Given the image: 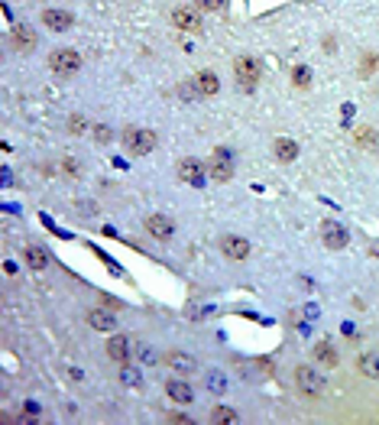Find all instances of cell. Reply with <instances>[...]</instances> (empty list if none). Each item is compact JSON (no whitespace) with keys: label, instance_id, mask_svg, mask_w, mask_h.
<instances>
[{"label":"cell","instance_id":"1","mask_svg":"<svg viewBox=\"0 0 379 425\" xmlns=\"http://www.w3.org/2000/svg\"><path fill=\"white\" fill-rule=\"evenodd\" d=\"M124 146H126V153H133V156H146V153H152L156 150V133L152 130H146V127H126L124 130Z\"/></svg>","mask_w":379,"mask_h":425},{"label":"cell","instance_id":"2","mask_svg":"<svg viewBox=\"0 0 379 425\" xmlns=\"http://www.w3.org/2000/svg\"><path fill=\"white\" fill-rule=\"evenodd\" d=\"M295 390L305 393V396H321V393L328 390V383H324V377L314 367L302 364V367H295Z\"/></svg>","mask_w":379,"mask_h":425},{"label":"cell","instance_id":"3","mask_svg":"<svg viewBox=\"0 0 379 425\" xmlns=\"http://www.w3.org/2000/svg\"><path fill=\"white\" fill-rule=\"evenodd\" d=\"M175 172H178V179L185 182V185H192V188H201L204 179L211 176V172L204 169V162H201V159H194V156H185V159H178Z\"/></svg>","mask_w":379,"mask_h":425},{"label":"cell","instance_id":"4","mask_svg":"<svg viewBox=\"0 0 379 425\" xmlns=\"http://www.w3.org/2000/svg\"><path fill=\"white\" fill-rule=\"evenodd\" d=\"M49 68L59 78H68V75H75L78 68H81V55H78L75 49H68V46H65V49H55L49 55Z\"/></svg>","mask_w":379,"mask_h":425},{"label":"cell","instance_id":"5","mask_svg":"<svg viewBox=\"0 0 379 425\" xmlns=\"http://www.w3.org/2000/svg\"><path fill=\"white\" fill-rule=\"evenodd\" d=\"M208 172L214 182H230L234 179V153L224 150V146H218L214 156H211V162H208Z\"/></svg>","mask_w":379,"mask_h":425},{"label":"cell","instance_id":"6","mask_svg":"<svg viewBox=\"0 0 379 425\" xmlns=\"http://www.w3.org/2000/svg\"><path fill=\"white\" fill-rule=\"evenodd\" d=\"M321 240H324V247H328V250H344L347 240H350V234H347L344 224L324 221V224H321Z\"/></svg>","mask_w":379,"mask_h":425},{"label":"cell","instance_id":"7","mask_svg":"<svg viewBox=\"0 0 379 425\" xmlns=\"http://www.w3.org/2000/svg\"><path fill=\"white\" fill-rule=\"evenodd\" d=\"M143 228H146V234H149V237L162 240V244H166V240H172V234H175V228H172V221H168L166 214H149V218L143 221Z\"/></svg>","mask_w":379,"mask_h":425},{"label":"cell","instance_id":"8","mask_svg":"<svg viewBox=\"0 0 379 425\" xmlns=\"http://www.w3.org/2000/svg\"><path fill=\"white\" fill-rule=\"evenodd\" d=\"M172 26H178L182 33H201V17L192 7H178L172 10Z\"/></svg>","mask_w":379,"mask_h":425},{"label":"cell","instance_id":"9","mask_svg":"<svg viewBox=\"0 0 379 425\" xmlns=\"http://www.w3.org/2000/svg\"><path fill=\"white\" fill-rule=\"evenodd\" d=\"M42 26H49L52 33H65L75 26V17L68 13V10H42Z\"/></svg>","mask_w":379,"mask_h":425},{"label":"cell","instance_id":"10","mask_svg":"<svg viewBox=\"0 0 379 425\" xmlns=\"http://www.w3.org/2000/svg\"><path fill=\"white\" fill-rule=\"evenodd\" d=\"M220 254L227 256V260H234V263H240V260H246L250 256V240H244V237H224L220 240Z\"/></svg>","mask_w":379,"mask_h":425},{"label":"cell","instance_id":"11","mask_svg":"<svg viewBox=\"0 0 379 425\" xmlns=\"http://www.w3.org/2000/svg\"><path fill=\"white\" fill-rule=\"evenodd\" d=\"M234 72H237V78H240L244 88H253L256 78H260V65H256V59H250V55H240V59L234 62Z\"/></svg>","mask_w":379,"mask_h":425},{"label":"cell","instance_id":"12","mask_svg":"<svg viewBox=\"0 0 379 425\" xmlns=\"http://www.w3.org/2000/svg\"><path fill=\"white\" fill-rule=\"evenodd\" d=\"M10 43H13V49L23 52V55H29V52L36 49V33L29 30V26H13V33H10Z\"/></svg>","mask_w":379,"mask_h":425},{"label":"cell","instance_id":"13","mask_svg":"<svg viewBox=\"0 0 379 425\" xmlns=\"http://www.w3.org/2000/svg\"><path fill=\"white\" fill-rule=\"evenodd\" d=\"M166 364L172 367L175 374H182V377H188V374H194V370H198V360H194L192 354H182V351H168Z\"/></svg>","mask_w":379,"mask_h":425},{"label":"cell","instance_id":"14","mask_svg":"<svg viewBox=\"0 0 379 425\" xmlns=\"http://www.w3.org/2000/svg\"><path fill=\"white\" fill-rule=\"evenodd\" d=\"M88 325H91L94 332H114V328H117V315L104 312V308H94V312L88 315Z\"/></svg>","mask_w":379,"mask_h":425},{"label":"cell","instance_id":"15","mask_svg":"<svg viewBox=\"0 0 379 425\" xmlns=\"http://www.w3.org/2000/svg\"><path fill=\"white\" fill-rule=\"evenodd\" d=\"M107 358L117 360V364H126V358H130V338L126 334H117V338L107 341Z\"/></svg>","mask_w":379,"mask_h":425},{"label":"cell","instance_id":"16","mask_svg":"<svg viewBox=\"0 0 379 425\" xmlns=\"http://www.w3.org/2000/svg\"><path fill=\"white\" fill-rule=\"evenodd\" d=\"M194 88H198V94H204V98H214V94L220 91V81L214 72H198V75H194Z\"/></svg>","mask_w":379,"mask_h":425},{"label":"cell","instance_id":"17","mask_svg":"<svg viewBox=\"0 0 379 425\" xmlns=\"http://www.w3.org/2000/svg\"><path fill=\"white\" fill-rule=\"evenodd\" d=\"M312 358H314V364H321V367H337V351L331 341H318L312 351Z\"/></svg>","mask_w":379,"mask_h":425},{"label":"cell","instance_id":"18","mask_svg":"<svg viewBox=\"0 0 379 425\" xmlns=\"http://www.w3.org/2000/svg\"><path fill=\"white\" fill-rule=\"evenodd\" d=\"M166 393H168V400H175V403H192L194 400V393H192V386H188L185 380H168L166 383Z\"/></svg>","mask_w":379,"mask_h":425},{"label":"cell","instance_id":"19","mask_svg":"<svg viewBox=\"0 0 379 425\" xmlns=\"http://www.w3.org/2000/svg\"><path fill=\"white\" fill-rule=\"evenodd\" d=\"M272 153H276L279 162H292L295 156H298V143H295V140H288V136H279L276 143H272Z\"/></svg>","mask_w":379,"mask_h":425},{"label":"cell","instance_id":"20","mask_svg":"<svg viewBox=\"0 0 379 425\" xmlns=\"http://www.w3.org/2000/svg\"><path fill=\"white\" fill-rule=\"evenodd\" d=\"M357 370H360L363 377H370V380H379V354H376V351H370V354H360V360H357Z\"/></svg>","mask_w":379,"mask_h":425},{"label":"cell","instance_id":"21","mask_svg":"<svg viewBox=\"0 0 379 425\" xmlns=\"http://www.w3.org/2000/svg\"><path fill=\"white\" fill-rule=\"evenodd\" d=\"M26 266H33V270H46V263H49V254L42 250V247H26V254H23Z\"/></svg>","mask_w":379,"mask_h":425},{"label":"cell","instance_id":"22","mask_svg":"<svg viewBox=\"0 0 379 425\" xmlns=\"http://www.w3.org/2000/svg\"><path fill=\"white\" fill-rule=\"evenodd\" d=\"M354 140L363 146V150H373V153L379 150V136H376V130H373V127H360Z\"/></svg>","mask_w":379,"mask_h":425},{"label":"cell","instance_id":"23","mask_svg":"<svg viewBox=\"0 0 379 425\" xmlns=\"http://www.w3.org/2000/svg\"><path fill=\"white\" fill-rule=\"evenodd\" d=\"M120 383H126V386L140 390V386H143V377H140V370H136L133 364H124V367H120Z\"/></svg>","mask_w":379,"mask_h":425},{"label":"cell","instance_id":"24","mask_svg":"<svg viewBox=\"0 0 379 425\" xmlns=\"http://www.w3.org/2000/svg\"><path fill=\"white\" fill-rule=\"evenodd\" d=\"M211 422L214 425H227V422H237V412L227 406H218L214 412H211Z\"/></svg>","mask_w":379,"mask_h":425},{"label":"cell","instance_id":"25","mask_svg":"<svg viewBox=\"0 0 379 425\" xmlns=\"http://www.w3.org/2000/svg\"><path fill=\"white\" fill-rule=\"evenodd\" d=\"M292 85H295V88H308V85H312V68L295 65V72H292Z\"/></svg>","mask_w":379,"mask_h":425},{"label":"cell","instance_id":"26","mask_svg":"<svg viewBox=\"0 0 379 425\" xmlns=\"http://www.w3.org/2000/svg\"><path fill=\"white\" fill-rule=\"evenodd\" d=\"M198 4V10H204V13H218V10L227 7V0H194Z\"/></svg>","mask_w":379,"mask_h":425},{"label":"cell","instance_id":"27","mask_svg":"<svg viewBox=\"0 0 379 425\" xmlns=\"http://www.w3.org/2000/svg\"><path fill=\"white\" fill-rule=\"evenodd\" d=\"M68 130H72V133H84V117L81 114H75V117H68Z\"/></svg>","mask_w":379,"mask_h":425},{"label":"cell","instance_id":"28","mask_svg":"<svg viewBox=\"0 0 379 425\" xmlns=\"http://www.w3.org/2000/svg\"><path fill=\"white\" fill-rule=\"evenodd\" d=\"M94 140H98V143H107V140H110V127L98 124V127H94Z\"/></svg>","mask_w":379,"mask_h":425},{"label":"cell","instance_id":"29","mask_svg":"<svg viewBox=\"0 0 379 425\" xmlns=\"http://www.w3.org/2000/svg\"><path fill=\"white\" fill-rule=\"evenodd\" d=\"M208 383L214 386L211 393H224V377H220V374H211V377H208Z\"/></svg>","mask_w":379,"mask_h":425},{"label":"cell","instance_id":"30","mask_svg":"<svg viewBox=\"0 0 379 425\" xmlns=\"http://www.w3.org/2000/svg\"><path fill=\"white\" fill-rule=\"evenodd\" d=\"M376 65H379L376 55H366V62H363V68H360V75H370V72H373Z\"/></svg>","mask_w":379,"mask_h":425},{"label":"cell","instance_id":"31","mask_svg":"<svg viewBox=\"0 0 379 425\" xmlns=\"http://www.w3.org/2000/svg\"><path fill=\"white\" fill-rule=\"evenodd\" d=\"M168 422H192V419L182 416V412H172V416H168Z\"/></svg>","mask_w":379,"mask_h":425}]
</instances>
